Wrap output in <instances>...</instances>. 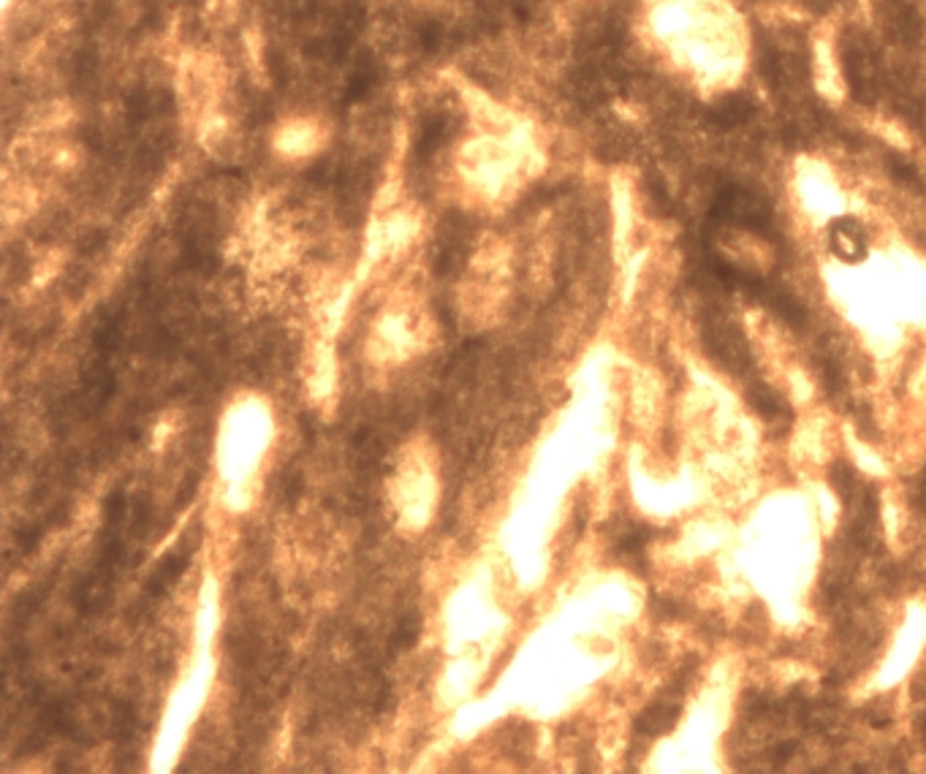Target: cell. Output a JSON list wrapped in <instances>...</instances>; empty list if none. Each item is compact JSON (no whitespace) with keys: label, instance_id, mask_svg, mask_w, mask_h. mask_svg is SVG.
<instances>
[{"label":"cell","instance_id":"cell-1","mask_svg":"<svg viewBox=\"0 0 926 774\" xmlns=\"http://www.w3.org/2000/svg\"><path fill=\"white\" fill-rule=\"evenodd\" d=\"M642 30L660 63L696 93H731L747 77L750 23L734 0H644Z\"/></svg>","mask_w":926,"mask_h":774}]
</instances>
